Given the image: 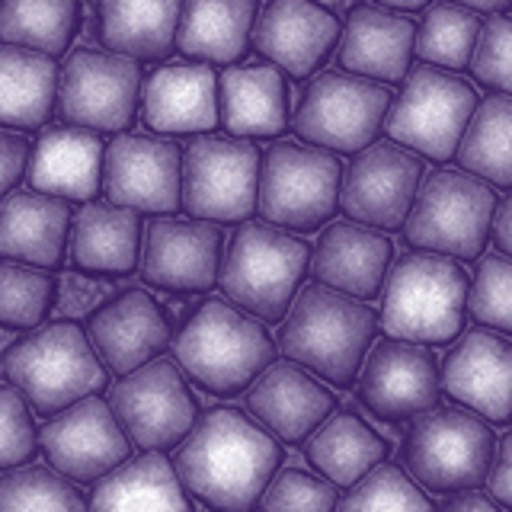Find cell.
I'll list each match as a JSON object with an SVG mask.
<instances>
[{
  "instance_id": "obj_51",
  "label": "cell",
  "mask_w": 512,
  "mask_h": 512,
  "mask_svg": "<svg viewBox=\"0 0 512 512\" xmlns=\"http://www.w3.org/2000/svg\"><path fill=\"white\" fill-rule=\"evenodd\" d=\"M455 4H461V7H468V10H487V13H500L503 7H509L512 0H455Z\"/></svg>"
},
{
  "instance_id": "obj_6",
  "label": "cell",
  "mask_w": 512,
  "mask_h": 512,
  "mask_svg": "<svg viewBox=\"0 0 512 512\" xmlns=\"http://www.w3.org/2000/svg\"><path fill=\"white\" fill-rule=\"evenodd\" d=\"M311 263V247L272 224L247 221L231 237L218 269L221 292L247 314L269 320L285 317Z\"/></svg>"
},
{
  "instance_id": "obj_50",
  "label": "cell",
  "mask_w": 512,
  "mask_h": 512,
  "mask_svg": "<svg viewBox=\"0 0 512 512\" xmlns=\"http://www.w3.org/2000/svg\"><path fill=\"white\" fill-rule=\"evenodd\" d=\"M439 512H500V506L490 503L487 496L464 493V496H455V500H448Z\"/></svg>"
},
{
  "instance_id": "obj_16",
  "label": "cell",
  "mask_w": 512,
  "mask_h": 512,
  "mask_svg": "<svg viewBox=\"0 0 512 512\" xmlns=\"http://www.w3.org/2000/svg\"><path fill=\"white\" fill-rule=\"evenodd\" d=\"M442 397V368L423 343L381 340L368 349L359 372V400L378 420L404 423L436 410Z\"/></svg>"
},
{
  "instance_id": "obj_41",
  "label": "cell",
  "mask_w": 512,
  "mask_h": 512,
  "mask_svg": "<svg viewBox=\"0 0 512 512\" xmlns=\"http://www.w3.org/2000/svg\"><path fill=\"white\" fill-rule=\"evenodd\" d=\"M336 512H432V503L400 468L378 464L352 484Z\"/></svg>"
},
{
  "instance_id": "obj_15",
  "label": "cell",
  "mask_w": 512,
  "mask_h": 512,
  "mask_svg": "<svg viewBox=\"0 0 512 512\" xmlns=\"http://www.w3.org/2000/svg\"><path fill=\"white\" fill-rule=\"evenodd\" d=\"M423 183V160L394 141H375L356 154L340 180V208L365 228H404L416 189Z\"/></svg>"
},
{
  "instance_id": "obj_24",
  "label": "cell",
  "mask_w": 512,
  "mask_h": 512,
  "mask_svg": "<svg viewBox=\"0 0 512 512\" xmlns=\"http://www.w3.org/2000/svg\"><path fill=\"white\" fill-rule=\"evenodd\" d=\"M394 247L391 240L375 228H365L356 221H336L320 234L311 272L320 285L343 292L349 298H375L391 269Z\"/></svg>"
},
{
  "instance_id": "obj_31",
  "label": "cell",
  "mask_w": 512,
  "mask_h": 512,
  "mask_svg": "<svg viewBox=\"0 0 512 512\" xmlns=\"http://www.w3.org/2000/svg\"><path fill=\"white\" fill-rule=\"evenodd\" d=\"M141 218L132 208L93 202L71 221V260L77 269L125 276L138 266Z\"/></svg>"
},
{
  "instance_id": "obj_4",
  "label": "cell",
  "mask_w": 512,
  "mask_h": 512,
  "mask_svg": "<svg viewBox=\"0 0 512 512\" xmlns=\"http://www.w3.org/2000/svg\"><path fill=\"white\" fill-rule=\"evenodd\" d=\"M468 272L452 256L407 253L384 276L381 327L394 340L448 343L461 333L468 311Z\"/></svg>"
},
{
  "instance_id": "obj_40",
  "label": "cell",
  "mask_w": 512,
  "mask_h": 512,
  "mask_svg": "<svg viewBox=\"0 0 512 512\" xmlns=\"http://www.w3.org/2000/svg\"><path fill=\"white\" fill-rule=\"evenodd\" d=\"M0 512H90V506L55 471L16 468L0 477Z\"/></svg>"
},
{
  "instance_id": "obj_36",
  "label": "cell",
  "mask_w": 512,
  "mask_h": 512,
  "mask_svg": "<svg viewBox=\"0 0 512 512\" xmlns=\"http://www.w3.org/2000/svg\"><path fill=\"white\" fill-rule=\"evenodd\" d=\"M464 173L493 186H512V96H487L458 141Z\"/></svg>"
},
{
  "instance_id": "obj_9",
  "label": "cell",
  "mask_w": 512,
  "mask_h": 512,
  "mask_svg": "<svg viewBox=\"0 0 512 512\" xmlns=\"http://www.w3.org/2000/svg\"><path fill=\"white\" fill-rule=\"evenodd\" d=\"M340 160L324 148L279 141L260 160L256 208L272 228L314 231L340 205Z\"/></svg>"
},
{
  "instance_id": "obj_49",
  "label": "cell",
  "mask_w": 512,
  "mask_h": 512,
  "mask_svg": "<svg viewBox=\"0 0 512 512\" xmlns=\"http://www.w3.org/2000/svg\"><path fill=\"white\" fill-rule=\"evenodd\" d=\"M490 234L496 240V247H500L503 253H509V260H512V196L503 199V202H496Z\"/></svg>"
},
{
  "instance_id": "obj_30",
  "label": "cell",
  "mask_w": 512,
  "mask_h": 512,
  "mask_svg": "<svg viewBox=\"0 0 512 512\" xmlns=\"http://www.w3.org/2000/svg\"><path fill=\"white\" fill-rule=\"evenodd\" d=\"M90 512H196L173 464L160 452L122 461L96 480Z\"/></svg>"
},
{
  "instance_id": "obj_35",
  "label": "cell",
  "mask_w": 512,
  "mask_h": 512,
  "mask_svg": "<svg viewBox=\"0 0 512 512\" xmlns=\"http://www.w3.org/2000/svg\"><path fill=\"white\" fill-rule=\"evenodd\" d=\"M384 455H388V442L352 413L330 416L304 439V458L333 487H352L372 468H378Z\"/></svg>"
},
{
  "instance_id": "obj_32",
  "label": "cell",
  "mask_w": 512,
  "mask_h": 512,
  "mask_svg": "<svg viewBox=\"0 0 512 512\" xmlns=\"http://www.w3.org/2000/svg\"><path fill=\"white\" fill-rule=\"evenodd\" d=\"M256 0H186L176 26V48L189 58L237 61L256 23Z\"/></svg>"
},
{
  "instance_id": "obj_20",
  "label": "cell",
  "mask_w": 512,
  "mask_h": 512,
  "mask_svg": "<svg viewBox=\"0 0 512 512\" xmlns=\"http://www.w3.org/2000/svg\"><path fill=\"white\" fill-rule=\"evenodd\" d=\"M442 391L487 423L512 420V343L490 330H468L445 356Z\"/></svg>"
},
{
  "instance_id": "obj_21",
  "label": "cell",
  "mask_w": 512,
  "mask_h": 512,
  "mask_svg": "<svg viewBox=\"0 0 512 512\" xmlns=\"http://www.w3.org/2000/svg\"><path fill=\"white\" fill-rule=\"evenodd\" d=\"M87 340L100 356L103 368L128 375L160 359V352L170 346V324L148 292L128 288V292L90 314Z\"/></svg>"
},
{
  "instance_id": "obj_5",
  "label": "cell",
  "mask_w": 512,
  "mask_h": 512,
  "mask_svg": "<svg viewBox=\"0 0 512 512\" xmlns=\"http://www.w3.org/2000/svg\"><path fill=\"white\" fill-rule=\"evenodd\" d=\"M0 372L39 413H58L106 388V368L77 324H48L4 349Z\"/></svg>"
},
{
  "instance_id": "obj_10",
  "label": "cell",
  "mask_w": 512,
  "mask_h": 512,
  "mask_svg": "<svg viewBox=\"0 0 512 512\" xmlns=\"http://www.w3.org/2000/svg\"><path fill=\"white\" fill-rule=\"evenodd\" d=\"M477 109V93L461 77L432 64L407 71L404 87L384 116V132L394 144L429 160H452L458 141Z\"/></svg>"
},
{
  "instance_id": "obj_42",
  "label": "cell",
  "mask_w": 512,
  "mask_h": 512,
  "mask_svg": "<svg viewBox=\"0 0 512 512\" xmlns=\"http://www.w3.org/2000/svg\"><path fill=\"white\" fill-rule=\"evenodd\" d=\"M468 311L477 324L512 333V260L490 253L477 263L468 288Z\"/></svg>"
},
{
  "instance_id": "obj_8",
  "label": "cell",
  "mask_w": 512,
  "mask_h": 512,
  "mask_svg": "<svg viewBox=\"0 0 512 512\" xmlns=\"http://www.w3.org/2000/svg\"><path fill=\"white\" fill-rule=\"evenodd\" d=\"M496 192L471 173L439 170L416 189L404 237L410 247L452 260H477L487 247Z\"/></svg>"
},
{
  "instance_id": "obj_33",
  "label": "cell",
  "mask_w": 512,
  "mask_h": 512,
  "mask_svg": "<svg viewBox=\"0 0 512 512\" xmlns=\"http://www.w3.org/2000/svg\"><path fill=\"white\" fill-rule=\"evenodd\" d=\"M100 39L125 58H167L183 0H100Z\"/></svg>"
},
{
  "instance_id": "obj_52",
  "label": "cell",
  "mask_w": 512,
  "mask_h": 512,
  "mask_svg": "<svg viewBox=\"0 0 512 512\" xmlns=\"http://www.w3.org/2000/svg\"><path fill=\"white\" fill-rule=\"evenodd\" d=\"M381 7H391V10H423L429 0H378Z\"/></svg>"
},
{
  "instance_id": "obj_19",
  "label": "cell",
  "mask_w": 512,
  "mask_h": 512,
  "mask_svg": "<svg viewBox=\"0 0 512 512\" xmlns=\"http://www.w3.org/2000/svg\"><path fill=\"white\" fill-rule=\"evenodd\" d=\"M141 276L167 292H208L221 269V231L199 218H154L138 256Z\"/></svg>"
},
{
  "instance_id": "obj_44",
  "label": "cell",
  "mask_w": 512,
  "mask_h": 512,
  "mask_svg": "<svg viewBox=\"0 0 512 512\" xmlns=\"http://www.w3.org/2000/svg\"><path fill=\"white\" fill-rule=\"evenodd\" d=\"M468 68L480 84L512 96V16L496 13L487 23H480V36Z\"/></svg>"
},
{
  "instance_id": "obj_23",
  "label": "cell",
  "mask_w": 512,
  "mask_h": 512,
  "mask_svg": "<svg viewBox=\"0 0 512 512\" xmlns=\"http://www.w3.org/2000/svg\"><path fill=\"white\" fill-rule=\"evenodd\" d=\"M333 394L295 362H272L247 391V410L272 436L298 445L333 413Z\"/></svg>"
},
{
  "instance_id": "obj_13",
  "label": "cell",
  "mask_w": 512,
  "mask_h": 512,
  "mask_svg": "<svg viewBox=\"0 0 512 512\" xmlns=\"http://www.w3.org/2000/svg\"><path fill=\"white\" fill-rule=\"evenodd\" d=\"M109 410L125 439L144 452L180 445L196 426V400L180 375V365L170 359H154L122 375L109 391Z\"/></svg>"
},
{
  "instance_id": "obj_12",
  "label": "cell",
  "mask_w": 512,
  "mask_h": 512,
  "mask_svg": "<svg viewBox=\"0 0 512 512\" xmlns=\"http://www.w3.org/2000/svg\"><path fill=\"white\" fill-rule=\"evenodd\" d=\"M391 109V90L356 74L327 71L308 84L295 112V135L327 151L359 154L375 144Z\"/></svg>"
},
{
  "instance_id": "obj_26",
  "label": "cell",
  "mask_w": 512,
  "mask_h": 512,
  "mask_svg": "<svg viewBox=\"0 0 512 512\" xmlns=\"http://www.w3.org/2000/svg\"><path fill=\"white\" fill-rule=\"evenodd\" d=\"M144 125L192 135L218 125V77L208 64H167L144 84Z\"/></svg>"
},
{
  "instance_id": "obj_18",
  "label": "cell",
  "mask_w": 512,
  "mask_h": 512,
  "mask_svg": "<svg viewBox=\"0 0 512 512\" xmlns=\"http://www.w3.org/2000/svg\"><path fill=\"white\" fill-rule=\"evenodd\" d=\"M39 442L48 464L61 477L80 480V484L106 477L128 458L125 432L106 400L96 394L58 410V416L42 426Z\"/></svg>"
},
{
  "instance_id": "obj_27",
  "label": "cell",
  "mask_w": 512,
  "mask_h": 512,
  "mask_svg": "<svg viewBox=\"0 0 512 512\" xmlns=\"http://www.w3.org/2000/svg\"><path fill=\"white\" fill-rule=\"evenodd\" d=\"M416 42V26L394 10L381 7H356L349 13L340 64L356 77L400 84L410 71V55Z\"/></svg>"
},
{
  "instance_id": "obj_11",
  "label": "cell",
  "mask_w": 512,
  "mask_h": 512,
  "mask_svg": "<svg viewBox=\"0 0 512 512\" xmlns=\"http://www.w3.org/2000/svg\"><path fill=\"white\" fill-rule=\"evenodd\" d=\"M260 151L237 135L196 138L183 154L180 205L192 218L212 224L247 221L256 212Z\"/></svg>"
},
{
  "instance_id": "obj_48",
  "label": "cell",
  "mask_w": 512,
  "mask_h": 512,
  "mask_svg": "<svg viewBox=\"0 0 512 512\" xmlns=\"http://www.w3.org/2000/svg\"><path fill=\"white\" fill-rule=\"evenodd\" d=\"M96 295H100V288H96L93 282H84L80 276H68V279H64V292H61L58 308L64 314H84V311L93 308Z\"/></svg>"
},
{
  "instance_id": "obj_38",
  "label": "cell",
  "mask_w": 512,
  "mask_h": 512,
  "mask_svg": "<svg viewBox=\"0 0 512 512\" xmlns=\"http://www.w3.org/2000/svg\"><path fill=\"white\" fill-rule=\"evenodd\" d=\"M480 36V16L461 4H436L423 16V26L416 29L413 52L423 64L442 71L468 68L474 45Z\"/></svg>"
},
{
  "instance_id": "obj_17",
  "label": "cell",
  "mask_w": 512,
  "mask_h": 512,
  "mask_svg": "<svg viewBox=\"0 0 512 512\" xmlns=\"http://www.w3.org/2000/svg\"><path fill=\"white\" fill-rule=\"evenodd\" d=\"M183 154L154 135H116L103 154V189L112 205L173 215L180 208Z\"/></svg>"
},
{
  "instance_id": "obj_2",
  "label": "cell",
  "mask_w": 512,
  "mask_h": 512,
  "mask_svg": "<svg viewBox=\"0 0 512 512\" xmlns=\"http://www.w3.org/2000/svg\"><path fill=\"white\" fill-rule=\"evenodd\" d=\"M375 330L378 314L365 301L314 282L301 288L285 311L279 349L295 365L311 368L336 388H349L362 372Z\"/></svg>"
},
{
  "instance_id": "obj_46",
  "label": "cell",
  "mask_w": 512,
  "mask_h": 512,
  "mask_svg": "<svg viewBox=\"0 0 512 512\" xmlns=\"http://www.w3.org/2000/svg\"><path fill=\"white\" fill-rule=\"evenodd\" d=\"M29 164V141L16 128L0 125V202L10 196V189L20 183Z\"/></svg>"
},
{
  "instance_id": "obj_7",
  "label": "cell",
  "mask_w": 512,
  "mask_h": 512,
  "mask_svg": "<svg viewBox=\"0 0 512 512\" xmlns=\"http://www.w3.org/2000/svg\"><path fill=\"white\" fill-rule=\"evenodd\" d=\"M400 455L410 477L432 493L474 490L484 487L490 477L496 436L474 413L436 407L413 416Z\"/></svg>"
},
{
  "instance_id": "obj_47",
  "label": "cell",
  "mask_w": 512,
  "mask_h": 512,
  "mask_svg": "<svg viewBox=\"0 0 512 512\" xmlns=\"http://www.w3.org/2000/svg\"><path fill=\"white\" fill-rule=\"evenodd\" d=\"M487 484H490V493L496 496V500L512 509V432L500 442V448H496Z\"/></svg>"
},
{
  "instance_id": "obj_14",
  "label": "cell",
  "mask_w": 512,
  "mask_h": 512,
  "mask_svg": "<svg viewBox=\"0 0 512 512\" xmlns=\"http://www.w3.org/2000/svg\"><path fill=\"white\" fill-rule=\"evenodd\" d=\"M141 68L116 52L77 48L58 80V109L68 125L87 132H125L135 122Z\"/></svg>"
},
{
  "instance_id": "obj_1",
  "label": "cell",
  "mask_w": 512,
  "mask_h": 512,
  "mask_svg": "<svg viewBox=\"0 0 512 512\" xmlns=\"http://www.w3.org/2000/svg\"><path fill=\"white\" fill-rule=\"evenodd\" d=\"M282 448L237 410H208L180 442L173 471L215 512H250L276 477Z\"/></svg>"
},
{
  "instance_id": "obj_29",
  "label": "cell",
  "mask_w": 512,
  "mask_h": 512,
  "mask_svg": "<svg viewBox=\"0 0 512 512\" xmlns=\"http://www.w3.org/2000/svg\"><path fill=\"white\" fill-rule=\"evenodd\" d=\"M218 119L237 138H276L288 125V90L276 64L228 68L218 80Z\"/></svg>"
},
{
  "instance_id": "obj_28",
  "label": "cell",
  "mask_w": 512,
  "mask_h": 512,
  "mask_svg": "<svg viewBox=\"0 0 512 512\" xmlns=\"http://www.w3.org/2000/svg\"><path fill=\"white\" fill-rule=\"evenodd\" d=\"M68 202L16 189L0 202V256L39 269H55L68 240Z\"/></svg>"
},
{
  "instance_id": "obj_37",
  "label": "cell",
  "mask_w": 512,
  "mask_h": 512,
  "mask_svg": "<svg viewBox=\"0 0 512 512\" xmlns=\"http://www.w3.org/2000/svg\"><path fill=\"white\" fill-rule=\"evenodd\" d=\"M80 26V0H0V39L61 55Z\"/></svg>"
},
{
  "instance_id": "obj_39",
  "label": "cell",
  "mask_w": 512,
  "mask_h": 512,
  "mask_svg": "<svg viewBox=\"0 0 512 512\" xmlns=\"http://www.w3.org/2000/svg\"><path fill=\"white\" fill-rule=\"evenodd\" d=\"M55 304V279L39 266L0 260V327L32 330Z\"/></svg>"
},
{
  "instance_id": "obj_22",
  "label": "cell",
  "mask_w": 512,
  "mask_h": 512,
  "mask_svg": "<svg viewBox=\"0 0 512 512\" xmlns=\"http://www.w3.org/2000/svg\"><path fill=\"white\" fill-rule=\"evenodd\" d=\"M340 39V23L314 0H269L253 29V45L263 58L292 77L314 74Z\"/></svg>"
},
{
  "instance_id": "obj_43",
  "label": "cell",
  "mask_w": 512,
  "mask_h": 512,
  "mask_svg": "<svg viewBox=\"0 0 512 512\" xmlns=\"http://www.w3.org/2000/svg\"><path fill=\"white\" fill-rule=\"evenodd\" d=\"M336 487L308 471H282L266 484L260 496V512H336Z\"/></svg>"
},
{
  "instance_id": "obj_34",
  "label": "cell",
  "mask_w": 512,
  "mask_h": 512,
  "mask_svg": "<svg viewBox=\"0 0 512 512\" xmlns=\"http://www.w3.org/2000/svg\"><path fill=\"white\" fill-rule=\"evenodd\" d=\"M58 68L52 55L4 42L0 45V125L39 128L52 116Z\"/></svg>"
},
{
  "instance_id": "obj_25",
  "label": "cell",
  "mask_w": 512,
  "mask_h": 512,
  "mask_svg": "<svg viewBox=\"0 0 512 512\" xmlns=\"http://www.w3.org/2000/svg\"><path fill=\"white\" fill-rule=\"evenodd\" d=\"M103 141L77 125L48 128L26 164L32 192L64 202H90L103 186Z\"/></svg>"
},
{
  "instance_id": "obj_45",
  "label": "cell",
  "mask_w": 512,
  "mask_h": 512,
  "mask_svg": "<svg viewBox=\"0 0 512 512\" xmlns=\"http://www.w3.org/2000/svg\"><path fill=\"white\" fill-rule=\"evenodd\" d=\"M36 426L23 394L16 388H0V471L16 468L36 455Z\"/></svg>"
},
{
  "instance_id": "obj_3",
  "label": "cell",
  "mask_w": 512,
  "mask_h": 512,
  "mask_svg": "<svg viewBox=\"0 0 512 512\" xmlns=\"http://www.w3.org/2000/svg\"><path fill=\"white\" fill-rule=\"evenodd\" d=\"M173 356L202 391L234 397L272 365L276 346L260 320L221 298H208L176 336Z\"/></svg>"
}]
</instances>
